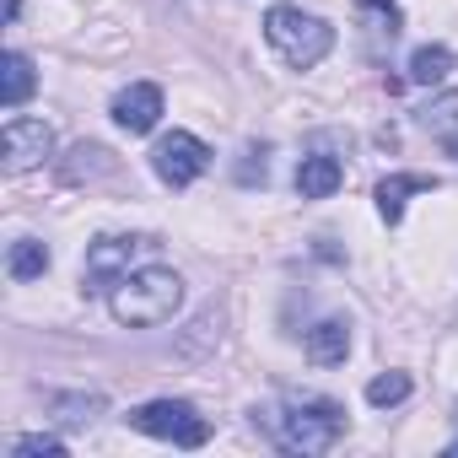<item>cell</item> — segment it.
<instances>
[{"label":"cell","mask_w":458,"mask_h":458,"mask_svg":"<svg viewBox=\"0 0 458 458\" xmlns=\"http://www.w3.org/2000/svg\"><path fill=\"white\" fill-rule=\"evenodd\" d=\"M183 308V281L178 270L167 265H146V270H130L114 281L108 292V313L130 329H151V324H167L173 313Z\"/></svg>","instance_id":"obj_1"},{"label":"cell","mask_w":458,"mask_h":458,"mask_svg":"<svg viewBox=\"0 0 458 458\" xmlns=\"http://www.w3.org/2000/svg\"><path fill=\"white\" fill-rule=\"evenodd\" d=\"M270 431L286 453H329L345 437V410L335 399H286L270 415Z\"/></svg>","instance_id":"obj_2"},{"label":"cell","mask_w":458,"mask_h":458,"mask_svg":"<svg viewBox=\"0 0 458 458\" xmlns=\"http://www.w3.org/2000/svg\"><path fill=\"white\" fill-rule=\"evenodd\" d=\"M265 38H270V49H276L292 71H313V65L335 49V28H329L324 17L302 12V6H276V12L265 17Z\"/></svg>","instance_id":"obj_3"},{"label":"cell","mask_w":458,"mask_h":458,"mask_svg":"<svg viewBox=\"0 0 458 458\" xmlns=\"http://www.w3.org/2000/svg\"><path fill=\"white\" fill-rule=\"evenodd\" d=\"M130 426L146 431V437L178 442V447H205V442H210V420H205L189 399H151V404L130 410Z\"/></svg>","instance_id":"obj_4"},{"label":"cell","mask_w":458,"mask_h":458,"mask_svg":"<svg viewBox=\"0 0 458 458\" xmlns=\"http://www.w3.org/2000/svg\"><path fill=\"white\" fill-rule=\"evenodd\" d=\"M151 249H157V238H98L87 249V265H81V292L87 297L108 292L119 276H130L135 254H151Z\"/></svg>","instance_id":"obj_5"},{"label":"cell","mask_w":458,"mask_h":458,"mask_svg":"<svg viewBox=\"0 0 458 458\" xmlns=\"http://www.w3.org/2000/svg\"><path fill=\"white\" fill-rule=\"evenodd\" d=\"M205 167H210V146L199 135H189V130H173V135H162L151 146V173L162 183H173V189H189Z\"/></svg>","instance_id":"obj_6"},{"label":"cell","mask_w":458,"mask_h":458,"mask_svg":"<svg viewBox=\"0 0 458 458\" xmlns=\"http://www.w3.org/2000/svg\"><path fill=\"white\" fill-rule=\"evenodd\" d=\"M49 151H55V130L44 119H6V130H0V162H6V173H28Z\"/></svg>","instance_id":"obj_7"},{"label":"cell","mask_w":458,"mask_h":458,"mask_svg":"<svg viewBox=\"0 0 458 458\" xmlns=\"http://www.w3.org/2000/svg\"><path fill=\"white\" fill-rule=\"evenodd\" d=\"M114 124L119 130H130V135H151L157 130V119H162V87H151V81H135V87H124L119 98H114Z\"/></svg>","instance_id":"obj_8"},{"label":"cell","mask_w":458,"mask_h":458,"mask_svg":"<svg viewBox=\"0 0 458 458\" xmlns=\"http://www.w3.org/2000/svg\"><path fill=\"white\" fill-rule=\"evenodd\" d=\"M108 173H119V162L98 140H76L60 162V183H92V178H108Z\"/></svg>","instance_id":"obj_9"},{"label":"cell","mask_w":458,"mask_h":458,"mask_svg":"<svg viewBox=\"0 0 458 458\" xmlns=\"http://www.w3.org/2000/svg\"><path fill=\"white\" fill-rule=\"evenodd\" d=\"M426 189H437V178L431 173H394V178H383L377 183V216L388 221V226H399V216H404V205H410V194H426Z\"/></svg>","instance_id":"obj_10"},{"label":"cell","mask_w":458,"mask_h":458,"mask_svg":"<svg viewBox=\"0 0 458 458\" xmlns=\"http://www.w3.org/2000/svg\"><path fill=\"white\" fill-rule=\"evenodd\" d=\"M340 183H345L340 157H324V151L302 157V167H297V194H302V199H329Z\"/></svg>","instance_id":"obj_11"},{"label":"cell","mask_w":458,"mask_h":458,"mask_svg":"<svg viewBox=\"0 0 458 458\" xmlns=\"http://www.w3.org/2000/svg\"><path fill=\"white\" fill-rule=\"evenodd\" d=\"M345 351H351V324L345 318H324V324L308 329V361L313 367H340Z\"/></svg>","instance_id":"obj_12"},{"label":"cell","mask_w":458,"mask_h":458,"mask_svg":"<svg viewBox=\"0 0 458 458\" xmlns=\"http://www.w3.org/2000/svg\"><path fill=\"white\" fill-rule=\"evenodd\" d=\"M33 87H38L33 60H28L22 49H6V60H0V103H6V108H22V103L33 98Z\"/></svg>","instance_id":"obj_13"},{"label":"cell","mask_w":458,"mask_h":458,"mask_svg":"<svg viewBox=\"0 0 458 458\" xmlns=\"http://www.w3.org/2000/svg\"><path fill=\"white\" fill-rule=\"evenodd\" d=\"M415 119H420V130H426L431 140H442V146L458 157V92H442V98H431V103H426Z\"/></svg>","instance_id":"obj_14"},{"label":"cell","mask_w":458,"mask_h":458,"mask_svg":"<svg viewBox=\"0 0 458 458\" xmlns=\"http://www.w3.org/2000/svg\"><path fill=\"white\" fill-rule=\"evenodd\" d=\"M447 76H453V49L426 44V49L410 55V81H415V87H437V81H447Z\"/></svg>","instance_id":"obj_15"},{"label":"cell","mask_w":458,"mask_h":458,"mask_svg":"<svg viewBox=\"0 0 458 458\" xmlns=\"http://www.w3.org/2000/svg\"><path fill=\"white\" fill-rule=\"evenodd\" d=\"M44 270H49V249L38 238H17L12 254H6V276L12 281H38Z\"/></svg>","instance_id":"obj_16"},{"label":"cell","mask_w":458,"mask_h":458,"mask_svg":"<svg viewBox=\"0 0 458 458\" xmlns=\"http://www.w3.org/2000/svg\"><path fill=\"white\" fill-rule=\"evenodd\" d=\"M356 12H361L372 38H388V44L399 38V6H394V0H356Z\"/></svg>","instance_id":"obj_17"},{"label":"cell","mask_w":458,"mask_h":458,"mask_svg":"<svg viewBox=\"0 0 458 458\" xmlns=\"http://www.w3.org/2000/svg\"><path fill=\"white\" fill-rule=\"evenodd\" d=\"M404 399H410V372H383V377L367 383V404H377V410L404 404Z\"/></svg>","instance_id":"obj_18"},{"label":"cell","mask_w":458,"mask_h":458,"mask_svg":"<svg viewBox=\"0 0 458 458\" xmlns=\"http://www.w3.org/2000/svg\"><path fill=\"white\" fill-rule=\"evenodd\" d=\"M12 453H17V458H65V442L49 437V431H33V437H17Z\"/></svg>","instance_id":"obj_19"},{"label":"cell","mask_w":458,"mask_h":458,"mask_svg":"<svg viewBox=\"0 0 458 458\" xmlns=\"http://www.w3.org/2000/svg\"><path fill=\"white\" fill-rule=\"evenodd\" d=\"M55 410H65V420H92L103 410V394H60Z\"/></svg>","instance_id":"obj_20"},{"label":"cell","mask_w":458,"mask_h":458,"mask_svg":"<svg viewBox=\"0 0 458 458\" xmlns=\"http://www.w3.org/2000/svg\"><path fill=\"white\" fill-rule=\"evenodd\" d=\"M243 157H249V162L238 167V178H243V183H265V173H270V167H265V146H249Z\"/></svg>","instance_id":"obj_21"},{"label":"cell","mask_w":458,"mask_h":458,"mask_svg":"<svg viewBox=\"0 0 458 458\" xmlns=\"http://www.w3.org/2000/svg\"><path fill=\"white\" fill-rule=\"evenodd\" d=\"M17 12H22V0H6V22H17Z\"/></svg>","instance_id":"obj_22"},{"label":"cell","mask_w":458,"mask_h":458,"mask_svg":"<svg viewBox=\"0 0 458 458\" xmlns=\"http://www.w3.org/2000/svg\"><path fill=\"white\" fill-rule=\"evenodd\" d=\"M447 453H453V458H458V442H453V447H447Z\"/></svg>","instance_id":"obj_23"}]
</instances>
